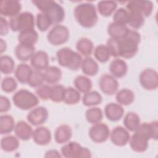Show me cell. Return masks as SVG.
<instances>
[{"label": "cell", "mask_w": 158, "mask_h": 158, "mask_svg": "<svg viewBox=\"0 0 158 158\" xmlns=\"http://www.w3.org/2000/svg\"><path fill=\"white\" fill-rule=\"evenodd\" d=\"M73 15L77 23L83 28L93 27L98 20L96 7L90 2H83L75 6Z\"/></svg>", "instance_id": "obj_1"}, {"label": "cell", "mask_w": 158, "mask_h": 158, "mask_svg": "<svg viewBox=\"0 0 158 158\" xmlns=\"http://www.w3.org/2000/svg\"><path fill=\"white\" fill-rule=\"evenodd\" d=\"M31 2L41 12L48 15L52 25H59L64 20V9L57 2L52 0H35Z\"/></svg>", "instance_id": "obj_2"}, {"label": "cell", "mask_w": 158, "mask_h": 158, "mask_svg": "<svg viewBox=\"0 0 158 158\" xmlns=\"http://www.w3.org/2000/svg\"><path fill=\"white\" fill-rule=\"evenodd\" d=\"M140 41V34L136 30L129 29L123 38L118 40L119 57L125 59L133 57L138 51Z\"/></svg>", "instance_id": "obj_3"}, {"label": "cell", "mask_w": 158, "mask_h": 158, "mask_svg": "<svg viewBox=\"0 0 158 158\" xmlns=\"http://www.w3.org/2000/svg\"><path fill=\"white\" fill-rule=\"evenodd\" d=\"M56 58L60 66L73 71L81 68L83 61L81 54L68 47L59 49L56 52Z\"/></svg>", "instance_id": "obj_4"}, {"label": "cell", "mask_w": 158, "mask_h": 158, "mask_svg": "<svg viewBox=\"0 0 158 158\" xmlns=\"http://www.w3.org/2000/svg\"><path fill=\"white\" fill-rule=\"evenodd\" d=\"M14 104L19 109L23 110L32 109L39 103L38 97L28 89H21L12 96Z\"/></svg>", "instance_id": "obj_5"}, {"label": "cell", "mask_w": 158, "mask_h": 158, "mask_svg": "<svg viewBox=\"0 0 158 158\" xmlns=\"http://www.w3.org/2000/svg\"><path fill=\"white\" fill-rule=\"evenodd\" d=\"M36 20L32 13L25 11L10 18L9 20L10 28L13 31H23L34 29Z\"/></svg>", "instance_id": "obj_6"}, {"label": "cell", "mask_w": 158, "mask_h": 158, "mask_svg": "<svg viewBox=\"0 0 158 158\" xmlns=\"http://www.w3.org/2000/svg\"><path fill=\"white\" fill-rule=\"evenodd\" d=\"M62 156L66 158H89L91 152L89 149L83 147L75 141H69L64 144L60 150Z\"/></svg>", "instance_id": "obj_7"}, {"label": "cell", "mask_w": 158, "mask_h": 158, "mask_svg": "<svg viewBox=\"0 0 158 158\" xmlns=\"http://www.w3.org/2000/svg\"><path fill=\"white\" fill-rule=\"evenodd\" d=\"M70 33L68 28L59 24L54 25L48 32L47 40L54 46H59L65 43L69 39Z\"/></svg>", "instance_id": "obj_8"}, {"label": "cell", "mask_w": 158, "mask_h": 158, "mask_svg": "<svg viewBox=\"0 0 158 158\" xmlns=\"http://www.w3.org/2000/svg\"><path fill=\"white\" fill-rule=\"evenodd\" d=\"M154 4L151 1H130L126 5V9L128 12L139 14L144 17L149 16L152 12Z\"/></svg>", "instance_id": "obj_9"}, {"label": "cell", "mask_w": 158, "mask_h": 158, "mask_svg": "<svg viewBox=\"0 0 158 158\" xmlns=\"http://www.w3.org/2000/svg\"><path fill=\"white\" fill-rule=\"evenodd\" d=\"M139 81L144 89L149 91L155 90L158 87V74L152 69H146L139 74Z\"/></svg>", "instance_id": "obj_10"}, {"label": "cell", "mask_w": 158, "mask_h": 158, "mask_svg": "<svg viewBox=\"0 0 158 158\" xmlns=\"http://www.w3.org/2000/svg\"><path fill=\"white\" fill-rule=\"evenodd\" d=\"M110 133L109 128L106 123L99 122L93 124L89 130L88 135L93 142L102 143L107 140L110 136Z\"/></svg>", "instance_id": "obj_11"}, {"label": "cell", "mask_w": 158, "mask_h": 158, "mask_svg": "<svg viewBox=\"0 0 158 158\" xmlns=\"http://www.w3.org/2000/svg\"><path fill=\"white\" fill-rule=\"evenodd\" d=\"M99 86L104 94L111 96L117 92L119 84L116 78L114 76L108 73H104L99 78Z\"/></svg>", "instance_id": "obj_12"}, {"label": "cell", "mask_w": 158, "mask_h": 158, "mask_svg": "<svg viewBox=\"0 0 158 158\" xmlns=\"http://www.w3.org/2000/svg\"><path fill=\"white\" fill-rule=\"evenodd\" d=\"M49 116L47 109L43 106L35 107L27 116L28 122L33 126H40L46 122Z\"/></svg>", "instance_id": "obj_13"}, {"label": "cell", "mask_w": 158, "mask_h": 158, "mask_svg": "<svg viewBox=\"0 0 158 158\" xmlns=\"http://www.w3.org/2000/svg\"><path fill=\"white\" fill-rule=\"evenodd\" d=\"M22 5L17 0H2L0 2V14L1 16L13 17L19 13Z\"/></svg>", "instance_id": "obj_14"}, {"label": "cell", "mask_w": 158, "mask_h": 158, "mask_svg": "<svg viewBox=\"0 0 158 158\" xmlns=\"http://www.w3.org/2000/svg\"><path fill=\"white\" fill-rule=\"evenodd\" d=\"M130 135L128 131L123 127L117 126L110 133L111 142L117 146H124L129 142Z\"/></svg>", "instance_id": "obj_15"}, {"label": "cell", "mask_w": 158, "mask_h": 158, "mask_svg": "<svg viewBox=\"0 0 158 158\" xmlns=\"http://www.w3.org/2000/svg\"><path fill=\"white\" fill-rule=\"evenodd\" d=\"M134 132L143 135L149 140L150 139L157 140L158 138V122L157 121H152L149 123H140L138 128Z\"/></svg>", "instance_id": "obj_16"}, {"label": "cell", "mask_w": 158, "mask_h": 158, "mask_svg": "<svg viewBox=\"0 0 158 158\" xmlns=\"http://www.w3.org/2000/svg\"><path fill=\"white\" fill-rule=\"evenodd\" d=\"M31 67L36 70H45L49 67V56L44 51L40 50L34 54L30 59Z\"/></svg>", "instance_id": "obj_17"}, {"label": "cell", "mask_w": 158, "mask_h": 158, "mask_svg": "<svg viewBox=\"0 0 158 158\" xmlns=\"http://www.w3.org/2000/svg\"><path fill=\"white\" fill-rule=\"evenodd\" d=\"M149 139L143 135L134 132V134L130 136L128 143L131 149L136 152H143L148 148Z\"/></svg>", "instance_id": "obj_18"}, {"label": "cell", "mask_w": 158, "mask_h": 158, "mask_svg": "<svg viewBox=\"0 0 158 158\" xmlns=\"http://www.w3.org/2000/svg\"><path fill=\"white\" fill-rule=\"evenodd\" d=\"M124 109L123 107L115 102H110L106 105L104 107V114L106 118L112 122L120 120L123 116Z\"/></svg>", "instance_id": "obj_19"}, {"label": "cell", "mask_w": 158, "mask_h": 158, "mask_svg": "<svg viewBox=\"0 0 158 158\" xmlns=\"http://www.w3.org/2000/svg\"><path fill=\"white\" fill-rule=\"evenodd\" d=\"M33 140L38 145L45 146L51 141V133L49 129L46 127H38L33 133Z\"/></svg>", "instance_id": "obj_20"}, {"label": "cell", "mask_w": 158, "mask_h": 158, "mask_svg": "<svg viewBox=\"0 0 158 158\" xmlns=\"http://www.w3.org/2000/svg\"><path fill=\"white\" fill-rule=\"evenodd\" d=\"M14 131L19 139L27 141L32 137L34 130L29 123L23 120H20L15 123Z\"/></svg>", "instance_id": "obj_21"}, {"label": "cell", "mask_w": 158, "mask_h": 158, "mask_svg": "<svg viewBox=\"0 0 158 158\" xmlns=\"http://www.w3.org/2000/svg\"><path fill=\"white\" fill-rule=\"evenodd\" d=\"M14 53L18 60L22 62H27L30 60L35 53V48L33 45L19 43L15 47Z\"/></svg>", "instance_id": "obj_22"}, {"label": "cell", "mask_w": 158, "mask_h": 158, "mask_svg": "<svg viewBox=\"0 0 158 158\" xmlns=\"http://www.w3.org/2000/svg\"><path fill=\"white\" fill-rule=\"evenodd\" d=\"M109 70L112 76L120 78L125 77L128 72V65L126 62L121 59H114L109 65Z\"/></svg>", "instance_id": "obj_23"}, {"label": "cell", "mask_w": 158, "mask_h": 158, "mask_svg": "<svg viewBox=\"0 0 158 158\" xmlns=\"http://www.w3.org/2000/svg\"><path fill=\"white\" fill-rule=\"evenodd\" d=\"M72 136V128L67 124L58 126L54 131V139L58 144H65L69 142Z\"/></svg>", "instance_id": "obj_24"}, {"label": "cell", "mask_w": 158, "mask_h": 158, "mask_svg": "<svg viewBox=\"0 0 158 158\" xmlns=\"http://www.w3.org/2000/svg\"><path fill=\"white\" fill-rule=\"evenodd\" d=\"M33 71V70L31 66L25 63H21L19 64L15 69V77L20 83H28Z\"/></svg>", "instance_id": "obj_25"}, {"label": "cell", "mask_w": 158, "mask_h": 158, "mask_svg": "<svg viewBox=\"0 0 158 158\" xmlns=\"http://www.w3.org/2000/svg\"><path fill=\"white\" fill-rule=\"evenodd\" d=\"M128 30L127 25L113 22L107 26V31L111 38L120 40L125 36Z\"/></svg>", "instance_id": "obj_26"}, {"label": "cell", "mask_w": 158, "mask_h": 158, "mask_svg": "<svg viewBox=\"0 0 158 158\" xmlns=\"http://www.w3.org/2000/svg\"><path fill=\"white\" fill-rule=\"evenodd\" d=\"M45 81L49 84L56 85L62 78V72L57 66H49L44 72Z\"/></svg>", "instance_id": "obj_27"}, {"label": "cell", "mask_w": 158, "mask_h": 158, "mask_svg": "<svg viewBox=\"0 0 158 158\" xmlns=\"http://www.w3.org/2000/svg\"><path fill=\"white\" fill-rule=\"evenodd\" d=\"M81 69L82 72L87 76H95L99 72L98 63L91 57H86L83 59Z\"/></svg>", "instance_id": "obj_28"}, {"label": "cell", "mask_w": 158, "mask_h": 158, "mask_svg": "<svg viewBox=\"0 0 158 158\" xmlns=\"http://www.w3.org/2000/svg\"><path fill=\"white\" fill-rule=\"evenodd\" d=\"M76 49L80 54L85 57H89L94 49L93 43L89 38H81L76 43Z\"/></svg>", "instance_id": "obj_29"}, {"label": "cell", "mask_w": 158, "mask_h": 158, "mask_svg": "<svg viewBox=\"0 0 158 158\" xmlns=\"http://www.w3.org/2000/svg\"><path fill=\"white\" fill-rule=\"evenodd\" d=\"M123 123L128 131L134 132L141 123L139 116L136 112H129L125 115Z\"/></svg>", "instance_id": "obj_30"}, {"label": "cell", "mask_w": 158, "mask_h": 158, "mask_svg": "<svg viewBox=\"0 0 158 158\" xmlns=\"http://www.w3.org/2000/svg\"><path fill=\"white\" fill-rule=\"evenodd\" d=\"M38 34L35 29H30L21 31L18 35V41L20 44L33 45L37 42Z\"/></svg>", "instance_id": "obj_31"}, {"label": "cell", "mask_w": 158, "mask_h": 158, "mask_svg": "<svg viewBox=\"0 0 158 158\" xmlns=\"http://www.w3.org/2000/svg\"><path fill=\"white\" fill-rule=\"evenodd\" d=\"M115 94L116 101L121 106H128L134 101V93L130 89H121L119 91H117Z\"/></svg>", "instance_id": "obj_32"}, {"label": "cell", "mask_w": 158, "mask_h": 158, "mask_svg": "<svg viewBox=\"0 0 158 158\" xmlns=\"http://www.w3.org/2000/svg\"><path fill=\"white\" fill-rule=\"evenodd\" d=\"M19 138L13 135H7L1 139V148L7 152H14L19 147Z\"/></svg>", "instance_id": "obj_33"}, {"label": "cell", "mask_w": 158, "mask_h": 158, "mask_svg": "<svg viewBox=\"0 0 158 158\" xmlns=\"http://www.w3.org/2000/svg\"><path fill=\"white\" fill-rule=\"evenodd\" d=\"M117 4L114 1H101L97 4L98 11L104 17H109L116 10Z\"/></svg>", "instance_id": "obj_34"}, {"label": "cell", "mask_w": 158, "mask_h": 158, "mask_svg": "<svg viewBox=\"0 0 158 158\" xmlns=\"http://www.w3.org/2000/svg\"><path fill=\"white\" fill-rule=\"evenodd\" d=\"M102 101V97L96 91H89L84 94L82 98V102L87 107H94L100 104Z\"/></svg>", "instance_id": "obj_35"}, {"label": "cell", "mask_w": 158, "mask_h": 158, "mask_svg": "<svg viewBox=\"0 0 158 158\" xmlns=\"http://www.w3.org/2000/svg\"><path fill=\"white\" fill-rule=\"evenodd\" d=\"M15 123L12 116L8 114L0 116V133L7 135L12 132L15 128Z\"/></svg>", "instance_id": "obj_36"}, {"label": "cell", "mask_w": 158, "mask_h": 158, "mask_svg": "<svg viewBox=\"0 0 158 158\" xmlns=\"http://www.w3.org/2000/svg\"><path fill=\"white\" fill-rule=\"evenodd\" d=\"M73 84L75 88L82 93H86L91 91L93 83L91 80L85 75H78L75 77L73 81Z\"/></svg>", "instance_id": "obj_37"}, {"label": "cell", "mask_w": 158, "mask_h": 158, "mask_svg": "<svg viewBox=\"0 0 158 158\" xmlns=\"http://www.w3.org/2000/svg\"><path fill=\"white\" fill-rule=\"evenodd\" d=\"M81 99L80 93L73 87L65 88L63 102L68 105L77 104Z\"/></svg>", "instance_id": "obj_38"}, {"label": "cell", "mask_w": 158, "mask_h": 158, "mask_svg": "<svg viewBox=\"0 0 158 158\" xmlns=\"http://www.w3.org/2000/svg\"><path fill=\"white\" fill-rule=\"evenodd\" d=\"M85 118L87 122L91 124L101 122L103 118V112L101 108L98 107H91L86 110Z\"/></svg>", "instance_id": "obj_39"}, {"label": "cell", "mask_w": 158, "mask_h": 158, "mask_svg": "<svg viewBox=\"0 0 158 158\" xmlns=\"http://www.w3.org/2000/svg\"><path fill=\"white\" fill-rule=\"evenodd\" d=\"M15 62L13 58L8 55H1L0 57V70L1 73L8 75L14 72Z\"/></svg>", "instance_id": "obj_40"}, {"label": "cell", "mask_w": 158, "mask_h": 158, "mask_svg": "<svg viewBox=\"0 0 158 158\" xmlns=\"http://www.w3.org/2000/svg\"><path fill=\"white\" fill-rule=\"evenodd\" d=\"M95 59L101 63H106L110 59L111 55L106 45L99 44L94 50Z\"/></svg>", "instance_id": "obj_41"}, {"label": "cell", "mask_w": 158, "mask_h": 158, "mask_svg": "<svg viewBox=\"0 0 158 158\" xmlns=\"http://www.w3.org/2000/svg\"><path fill=\"white\" fill-rule=\"evenodd\" d=\"M36 25L40 31L44 32L49 28L52 23L46 14L40 12L38 13L36 15Z\"/></svg>", "instance_id": "obj_42"}, {"label": "cell", "mask_w": 158, "mask_h": 158, "mask_svg": "<svg viewBox=\"0 0 158 158\" xmlns=\"http://www.w3.org/2000/svg\"><path fill=\"white\" fill-rule=\"evenodd\" d=\"M65 87L62 85L56 84L51 86L50 100L54 102H60L63 101Z\"/></svg>", "instance_id": "obj_43"}, {"label": "cell", "mask_w": 158, "mask_h": 158, "mask_svg": "<svg viewBox=\"0 0 158 158\" xmlns=\"http://www.w3.org/2000/svg\"><path fill=\"white\" fill-rule=\"evenodd\" d=\"M45 81L44 75L42 71L34 70L28 81V85L32 88H38Z\"/></svg>", "instance_id": "obj_44"}, {"label": "cell", "mask_w": 158, "mask_h": 158, "mask_svg": "<svg viewBox=\"0 0 158 158\" xmlns=\"http://www.w3.org/2000/svg\"><path fill=\"white\" fill-rule=\"evenodd\" d=\"M18 84L16 80L12 77L4 78L1 81V87L2 90L5 93H12L17 88Z\"/></svg>", "instance_id": "obj_45"}, {"label": "cell", "mask_w": 158, "mask_h": 158, "mask_svg": "<svg viewBox=\"0 0 158 158\" xmlns=\"http://www.w3.org/2000/svg\"><path fill=\"white\" fill-rule=\"evenodd\" d=\"M128 17L129 14L127 9L120 7L114 12L113 15V22L126 25L128 24Z\"/></svg>", "instance_id": "obj_46"}, {"label": "cell", "mask_w": 158, "mask_h": 158, "mask_svg": "<svg viewBox=\"0 0 158 158\" xmlns=\"http://www.w3.org/2000/svg\"><path fill=\"white\" fill-rule=\"evenodd\" d=\"M128 24L133 29H139L140 28L144 23V17L136 13H130L128 12Z\"/></svg>", "instance_id": "obj_47"}, {"label": "cell", "mask_w": 158, "mask_h": 158, "mask_svg": "<svg viewBox=\"0 0 158 158\" xmlns=\"http://www.w3.org/2000/svg\"><path fill=\"white\" fill-rule=\"evenodd\" d=\"M51 86H49L47 85H43L42 86L37 88L36 89V94L38 98L47 101L50 99L51 97Z\"/></svg>", "instance_id": "obj_48"}, {"label": "cell", "mask_w": 158, "mask_h": 158, "mask_svg": "<svg viewBox=\"0 0 158 158\" xmlns=\"http://www.w3.org/2000/svg\"><path fill=\"white\" fill-rule=\"evenodd\" d=\"M10 107L11 103L9 98L1 95L0 97V112H7L10 109Z\"/></svg>", "instance_id": "obj_49"}, {"label": "cell", "mask_w": 158, "mask_h": 158, "mask_svg": "<svg viewBox=\"0 0 158 158\" xmlns=\"http://www.w3.org/2000/svg\"><path fill=\"white\" fill-rule=\"evenodd\" d=\"M10 26L9 22H8L3 17H0V35L1 36H4L7 35L9 33Z\"/></svg>", "instance_id": "obj_50"}, {"label": "cell", "mask_w": 158, "mask_h": 158, "mask_svg": "<svg viewBox=\"0 0 158 158\" xmlns=\"http://www.w3.org/2000/svg\"><path fill=\"white\" fill-rule=\"evenodd\" d=\"M44 157H52V158H54V157H62V155H61V153L59 152L57 150H56V149H50V150H48L45 155H44Z\"/></svg>", "instance_id": "obj_51"}, {"label": "cell", "mask_w": 158, "mask_h": 158, "mask_svg": "<svg viewBox=\"0 0 158 158\" xmlns=\"http://www.w3.org/2000/svg\"><path fill=\"white\" fill-rule=\"evenodd\" d=\"M7 49V43L6 42L2 39H0V52L2 54L4 52L6 51Z\"/></svg>", "instance_id": "obj_52"}]
</instances>
